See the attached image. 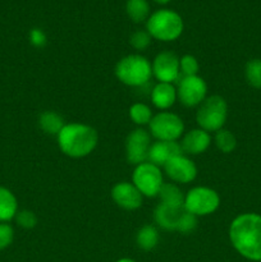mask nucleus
I'll use <instances>...</instances> for the list:
<instances>
[{"instance_id":"1a4fd4ad","label":"nucleus","mask_w":261,"mask_h":262,"mask_svg":"<svg viewBox=\"0 0 261 262\" xmlns=\"http://www.w3.org/2000/svg\"><path fill=\"white\" fill-rule=\"evenodd\" d=\"M207 92V86L204 79L199 76L183 77L179 81L177 97L181 104L187 107H193L201 104L205 100Z\"/></svg>"},{"instance_id":"f3484780","label":"nucleus","mask_w":261,"mask_h":262,"mask_svg":"<svg viewBox=\"0 0 261 262\" xmlns=\"http://www.w3.org/2000/svg\"><path fill=\"white\" fill-rule=\"evenodd\" d=\"M183 211L184 207L168 206L160 202V205L155 210V220L165 230H177L179 217Z\"/></svg>"},{"instance_id":"f03ea898","label":"nucleus","mask_w":261,"mask_h":262,"mask_svg":"<svg viewBox=\"0 0 261 262\" xmlns=\"http://www.w3.org/2000/svg\"><path fill=\"white\" fill-rule=\"evenodd\" d=\"M99 136L92 127L81 123H69L58 135L60 150L71 158H84L95 150Z\"/></svg>"},{"instance_id":"cd10ccee","label":"nucleus","mask_w":261,"mask_h":262,"mask_svg":"<svg viewBox=\"0 0 261 262\" xmlns=\"http://www.w3.org/2000/svg\"><path fill=\"white\" fill-rule=\"evenodd\" d=\"M151 42V36L147 31L138 30L133 32L129 37V43L136 50H145Z\"/></svg>"},{"instance_id":"ddd939ff","label":"nucleus","mask_w":261,"mask_h":262,"mask_svg":"<svg viewBox=\"0 0 261 262\" xmlns=\"http://www.w3.org/2000/svg\"><path fill=\"white\" fill-rule=\"evenodd\" d=\"M112 197L115 204L122 209L132 211L142 205V193L133 183L120 182L112 189Z\"/></svg>"},{"instance_id":"412c9836","label":"nucleus","mask_w":261,"mask_h":262,"mask_svg":"<svg viewBox=\"0 0 261 262\" xmlns=\"http://www.w3.org/2000/svg\"><path fill=\"white\" fill-rule=\"evenodd\" d=\"M125 12L130 20L141 23L150 17V4L147 0H127Z\"/></svg>"},{"instance_id":"473e14b6","label":"nucleus","mask_w":261,"mask_h":262,"mask_svg":"<svg viewBox=\"0 0 261 262\" xmlns=\"http://www.w3.org/2000/svg\"><path fill=\"white\" fill-rule=\"evenodd\" d=\"M117 262H136L135 260H130V258H122V260L117 261Z\"/></svg>"},{"instance_id":"20e7f679","label":"nucleus","mask_w":261,"mask_h":262,"mask_svg":"<svg viewBox=\"0 0 261 262\" xmlns=\"http://www.w3.org/2000/svg\"><path fill=\"white\" fill-rule=\"evenodd\" d=\"M153 74L150 61L141 55H127L118 61L115 67V76L127 86L138 87L147 83Z\"/></svg>"},{"instance_id":"c85d7f7f","label":"nucleus","mask_w":261,"mask_h":262,"mask_svg":"<svg viewBox=\"0 0 261 262\" xmlns=\"http://www.w3.org/2000/svg\"><path fill=\"white\" fill-rule=\"evenodd\" d=\"M15 222L19 227L25 228V229H32L37 224V217L30 210H22V211H18L15 215Z\"/></svg>"},{"instance_id":"bb28decb","label":"nucleus","mask_w":261,"mask_h":262,"mask_svg":"<svg viewBox=\"0 0 261 262\" xmlns=\"http://www.w3.org/2000/svg\"><path fill=\"white\" fill-rule=\"evenodd\" d=\"M179 68H181V73H183V77L197 76L200 68L199 61L194 56L184 55L182 56V59H179Z\"/></svg>"},{"instance_id":"f257e3e1","label":"nucleus","mask_w":261,"mask_h":262,"mask_svg":"<svg viewBox=\"0 0 261 262\" xmlns=\"http://www.w3.org/2000/svg\"><path fill=\"white\" fill-rule=\"evenodd\" d=\"M229 238L233 247L252 261H261V216L257 214H243L235 217L229 228Z\"/></svg>"},{"instance_id":"0eeeda50","label":"nucleus","mask_w":261,"mask_h":262,"mask_svg":"<svg viewBox=\"0 0 261 262\" xmlns=\"http://www.w3.org/2000/svg\"><path fill=\"white\" fill-rule=\"evenodd\" d=\"M133 184L146 197H155L163 186V174L155 164L146 161L136 166L132 177Z\"/></svg>"},{"instance_id":"9b49d317","label":"nucleus","mask_w":261,"mask_h":262,"mask_svg":"<svg viewBox=\"0 0 261 262\" xmlns=\"http://www.w3.org/2000/svg\"><path fill=\"white\" fill-rule=\"evenodd\" d=\"M151 67H153L154 76L158 78L159 82L171 83V82L177 81L181 74L179 59L171 51H163V53L158 54Z\"/></svg>"},{"instance_id":"7ed1b4c3","label":"nucleus","mask_w":261,"mask_h":262,"mask_svg":"<svg viewBox=\"0 0 261 262\" xmlns=\"http://www.w3.org/2000/svg\"><path fill=\"white\" fill-rule=\"evenodd\" d=\"M183 19L171 9H159L147 18L146 28L151 37L160 41L177 40L183 32Z\"/></svg>"},{"instance_id":"2f4dec72","label":"nucleus","mask_w":261,"mask_h":262,"mask_svg":"<svg viewBox=\"0 0 261 262\" xmlns=\"http://www.w3.org/2000/svg\"><path fill=\"white\" fill-rule=\"evenodd\" d=\"M154 2H156V3H158V4H168V3L170 2V0H154Z\"/></svg>"},{"instance_id":"a211bd4d","label":"nucleus","mask_w":261,"mask_h":262,"mask_svg":"<svg viewBox=\"0 0 261 262\" xmlns=\"http://www.w3.org/2000/svg\"><path fill=\"white\" fill-rule=\"evenodd\" d=\"M18 212L17 199L5 187H0V223H8L14 219Z\"/></svg>"},{"instance_id":"423d86ee","label":"nucleus","mask_w":261,"mask_h":262,"mask_svg":"<svg viewBox=\"0 0 261 262\" xmlns=\"http://www.w3.org/2000/svg\"><path fill=\"white\" fill-rule=\"evenodd\" d=\"M219 194L207 187H196L189 189L184 197V210L194 216H206L216 211L219 207Z\"/></svg>"},{"instance_id":"6ab92c4d","label":"nucleus","mask_w":261,"mask_h":262,"mask_svg":"<svg viewBox=\"0 0 261 262\" xmlns=\"http://www.w3.org/2000/svg\"><path fill=\"white\" fill-rule=\"evenodd\" d=\"M161 204L173 207H184V196L181 189L173 183H164L159 191Z\"/></svg>"},{"instance_id":"39448f33","label":"nucleus","mask_w":261,"mask_h":262,"mask_svg":"<svg viewBox=\"0 0 261 262\" xmlns=\"http://www.w3.org/2000/svg\"><path fill=\"white\" fill-rule=\"evenodd\" d=\"M228 115V106L222 96H210L200 104L196 120L201 129L206 132H217L223 128Z\"/></svg>"},{"instance_id":"b1692460","label":"nucleus","mask_w":261,"mask_h":262,"mask_svg":"<svg viewBox=\"0 0 261 262\" xmlns=\"http://www.w3.org/2000/svg\"><path fill=\"white\" fill-rule=\"evenodd\" d=\"M248 84L253 89H261V59H251L245 68Z\"/></svg>"},{"instance_id":"dca6fc26","label":"nucleus","mask_w":261,"mask_h":262,"mask_svg":"<svg viewBox=\"0 0 261 262\" xmlns=\"http://www.w3.org/2000/svg\"><path fill=\"white\" fill-rule=\"evenodd\" d=\"M177 99V90L171 83L159 82L151 92V101L158 109L165 110L173 106Z\"/></svg>"},{"instance_id":"4468645a","label":"nucleus","mask_w":261,"mask_h":262,"mask_svg":"<svg viewBox=\"0 0 261 262\" xmlns=\"http://www.w3.org/2000/svg\"><path fill=\"white\" fill-rule=\"evenodd\" d=\"M181 154L182 147L176 141H156L155 143H151L148 161L158 166H164L171 158Z\"/></svg>"},{"instance_id":"2eb2a0df","label":"nucleus","mask_w":261,"mask_h":262,"mask_svg":"<svg viewBox=\"0 0 261 262\" xmlns=\"http://www.w3.org/2000/svg\"><path fill=\"white\" fill-rule=\"evenodd\" d=\"M211 142L209 132L201 129H192L184 135L183 140L181 142L182 151L189 155H199V154L205 152Z\"/></svg>"},{"instance_id":"4be33fe9","label":"nucleus","mask_w":261,"mask_h":262,"mask_svg":"<svg viewBox=\"0 0 261 262\" xmlns=\"http://www.w3.org/2000/svg\"><path fill=\"white\" fill-rule=\"evenodd\" d=\"M137 246L143 251H151L159 243V233L153 225H145L141 228L136 237Z\"/></svg>"},{"instance_id":"5701e85b","label":"nucleus","mask_w":261,"mask_h":262,"mask_svg":"<svg viewBox=\"0 0 261 262\" xmlns=\"http://www.w3.org/2000/svg\"><path fill=\"white\" fill-rule=\"evenodd\" d=\"M129 117L138 125L150 124L151 119H153V112H151V109L147 105L136 102V104L130 106Z\"/></svg>"},{"instance_id":"aec40b11","label":"nucleus","mask_w":261,"mask_h":262,"mask_svg":"<svg viewBox=\"0 0 261 262\" xmlns=\"http://www.w3.org/2000/svg\"><path fill=\"white\" fill-rule=\"evenodd\" d=\"M38 124L41 129L49 135H59V132L66 125L61 115L55 112H44L38 118Z\"/></svg>"},{"instance_id":"6e6552de","label":"nucleus","mask_w":261,"mask_h":262,"mask_svg":"<svg viewBox=\"0 0 261 262\" xmlns=\"http://www.w3.org/2000/svg\"><path fill=\"white\" fill-rule=\"evenodd\" d=\"M184 124L177 114L161 112L153 117L150 132L158 141H177L182 136Z\"/></svg>"},{"instance_id":"9d476101","label":"nucleus","mask_w":261,"mask_h":262,"mask_svg":"<svg viewBox=\"0 0 261 262\" xmlns=\"http://www.w3.org/2000/svg\"><path fill=\"white\" fill-rule=\"evenodd\" d=\"M151 147V137L145 129L132 130L125 140V155L129 164L140 165L148 160Z\"/></svg>"},{"instance_id":"a878e982","label":"nucleus","mask_w":261,"mask_h":262,"mask_svg":"<svg viewBox=\"0 0 261 262\" xmlns=\"http://www.w3.org/2000/svg\"><path fill=\"white\" fill-rule=\"evenodd\" d=\"M197 228V216H194L191 212L186 211L184 210L182 212L181 217H179L178 225H177V230L182 234H189V233L193 232Z\"/></svg>"},{"instance_id":"f8f14e48","label":"nucleus","mask_w":261,"mask_h":262,"mask_svg":"<svg viewBox=\"0 0 261 262\" xmlns=\"http://www.w3.org/2000/svg\"><path fill=\"white\" fill-rule=\"evenodd\" d=\"M164 169L166 176L177 183H189L197 176V168L193 161L182 154L174 156L168 163H165Z\"/></svg>"},{"instance_id":"c756f323","label":"nucleus","mask_w":261,"mask_h":262,"mask_svg":"<svg viewBox=\"0 0 261 262\" xmlns=\"http://www.w3.org/2000/svg\"><path fill=\"white\" fill-rule=\"evenodd\" d=\"M14 238V230L8 223H0V251L9 247Z\"/></svg>"},{"instance_id":"7c9ffc66","label":"nucleus","mask_w":261,"mask_h":262,"mask_svg":"<svg viewBox=\"0 0 261 262\" xmlns=\"http://www.w3.org/2000/svg\"><path fill=\"white\" fill-rule=\"evenodd\" d=\"M30 40L33 46H36V48H42L46 43V36L45 33L41 30H38V28H33L30 32Z\"/></svg>"},{"instance_id":"393cba45","label":"nucleus","mask_w":261,"mask_h":262,"mask_svg":"<svg viewBox=\"0 0 261 262\" xmlns=\"http://www.w3.org/2000/svg\"><path fill=\"white\" fill-rule=\"evenodd\" d=\"M215 143H216V147L219 148L222 152L229 154L237 146V140H235L234 135H233L230 130L228 129H220L217 130L216 135H215Z\"/></svg>"}]
</instances>
